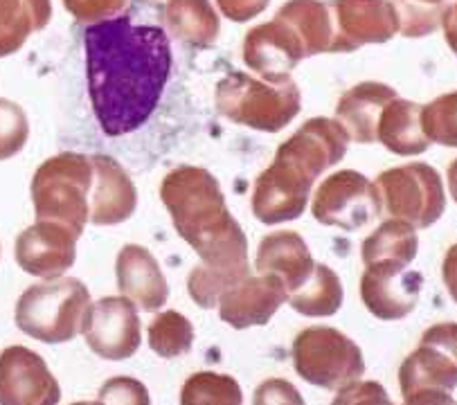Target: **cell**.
I'll return each mask as SVG.
<instances>
[{
    "label": "cell",
    "mask_w": 457,
    "mask_h": 405,
    "mask_svg": "<svg viewBox=\"0 0 457 405\" xmlns=\"http://www.w3.org/2000/svg\"><path fill=\"white\" fill-rule=\"evenodd\" d=\"M99 403L102 405H151L149 390L145 383L131 376L109 378L99 387Z\"/></svg>",
    "instance_id": "cell-34"
},
{
    "label": "cell",
    "mask_w": 457,
    "mask_h": 405,
    "mask_svg": "<svg viewBox=\"0 0 457 405\" xmlns=\"http://www.w3.org/2000/svg\"><path fill=\"white\" fill-rule=\"evenodd\" d=\"M331 405H392V401L381 383L359 378L338 390Z\"/></svg>",
    "instance_id": "cell-36"
},
{
    "label": "cell",
    "mask_w": 457,
    "mask_h": 405,
    "mask_svg": "<svg viewBox=\"0 0 457 405\" xmlns=\"http://www.w3.org/2000/svg\"><path fill=\"white\" fill-rule=\"evenodd\" d=\"M71 405H102L97 401V403H90V401H77V403H71Z\"/></svg>",
    "instance_id": "cell-43"
},
{
    "label": "cell",
    "mask_w": 457,
    "mask_h": 405,
    "mask_svg": "<svg viewBox=\"0 0 457 405\" xmlns=\"http://www.w3.org/2000/svg\"><path fill=\"white\" fill-rule=\"evenodd\" d=\"M29 137V120L25 115L23 106H19L12 99L0 97V161H10Z\"/></svg>",
    "instance_id": "cell-33"
},
{
    "label": "cell",
    "mask_w": 457,
    "mask_h": 405,
    "mask_svg": "<svg viewBox=\"0 0 457 405\" xmlns=\"http://www.w3.org/2000/svg\"><path fill=\"white\" fill-rule=\"evenodd\" d=\"M331 53H353L368 43H386L399 32L392 0H329Z\"/></svg>",
    "instance_id": "cell-12"
},
{
    "label": "cell",
    "mask_w": 457,
    "mask_h": 405,
    "mask_svg": "<svg viewBox=\"0 0 457 405\" xmlns=\"http://www.w3.org/2000/svg\"><path fill=\"white\" fill-rule=\"evenodd\" d=\"M90 293L77 277L32 284L16 302L14 322L25 335L46 344H63L81 334Z\"/></svg>",
    "instance_id": "cell-4"
},
{
    "label": "cell",
    "mask_w": 457,
    "mask_h": 405,
    "mask_svg": "<svg viewBox=\"0 0 457 405\" xmlns=\"http://www.w3.org/2000/svg\"><path fill=\"white\" fill-rule=\"evenodd\" d=\"M284 302H288V291L282 279L275 275H248L221 297L219 316L235 329L264 326Z\"/></svg>",
    "instance_id": "cell-16"
},
{
    "label": "cell",
    "mask_w": 457,
    "mask_h": 405,
    "mask_svg": "<svg viewBox=\"0 0 457 405\" xmlns=\"http://www.w3.org/2000/svg\"><path fill=\"white\" fill-rule=\"evenodd\" d=\"M253 405H307L300 390L284 378H266L253 396Z\"/></svg>",
    "instance_id": "cell-37"
},
{
    "label": "cell",
    "mask_w": 457,
    "mask_h": 405,
    "mask_svg": "<svg viewBox=\"0 0 457 405\" xmlns=\"http://www.w3.org/2000/svg\"><path fill=\"white\" fill-rule=\"evenodd\" d=\"M62 387L43 356L23 344L0 353V405H59Z\"/></svg>",
    "instance_id": "cell-13"
},
{
    "label": "cell",
    "mask_w": 457,
    "mask_h": 405,
    "mask_svg": "<svg viewBox=\"0 0 457 405\" xmlns=\"http://www.w3.org/2000/svg\"><path fill=\"white\" fill-rule=\"evenodd\" d=\"M420 252L417 230L403 221H383L361 245L365 269L405 270Z\"/></svg>",
    "instance_id": "cell-23"
},
{
    "label": "cell",
    "mask_w": 457,
    "mask_h": 405,
    "mask_svg": "<svg viewBox=\"0 0 457 405\" xmlns=\"http://www.w3.org/2000/svg\"><path fill=\"white\" fill-rule=\"evenodd\" d=\"M250 275V269L232 270V269H214V266L201 264L194 266L187 277V291L194 304L201 309H217L221 297L230 288H235L241 279Z\"/></svg>",
    "instance_id": "cell-30"
},
{
    "label": "cell",
    "mask_w": 457,
    "mask_h": 405,
    "mask_svg": "<svg viewBox=\"0 0 457 405\" xmlns=\"http://www.w3.org/2000/svg\"><path fill=\"white\" fill-rule=\"evenodd\" d=\"M255 269L260 275H275L284 282L288 295L307 284L316 261L307 248V241L297 232L282 230L266 235L257 248Z\"/></svg>",
    "instance_id": "cell-20"
},
{
    "label": "cell",
    "mask_w": 457,
    "mask_h": 405,
    "mask_svg": "<svg viewBox=\"0 0 457 405\" xmlns=\"http://www.w3.org/2000/svg\"><path fill=\"white\" fill-rule=\"evenodd\" d=\"M275 19L284 21L302 41L307 57L331 53V16L322 0H288L278 10Z\"/></svg>",
    "instance_id": "cell-26"
},
{
    "label": "cell",
    "mask_w": 457,
    "mask_h": 405,
    "mask_svg": "<svg viewBox=\"0 0 457 405\" xmlns=\"http://www.w3.org/2000/svg\"><path fill=\"white\" fill-rule=\"evenodd\" d=\"M442 28H444V38H446L448 47L457 54V0H455V5L446 7V12H444Z\"/></svg>",
    "instance_id": "cell-41"
},
{
    "label": "cell",
    "mask_w": 457,
    "mask_h": 405,
    "mask_svg": "<svg viewBox=\"0 0 457 405\" xmlns=\"http://www.w3.org/2000/svg\"><path fill=\"white\" fill-rule=\"evenodd\" d=\"M442 277H444V284H446L448 293H451L453 302L457 304V244L451 245L446 257H444Z\"/></svg>",
    "instance_id": "cell-40"
},
{
    "label": "cell",
    "mask_w": 457,
    "mask_h": 405,
    "mask_svg": "<svg viewBox=\"0 0 457 405\" xmlns=\"http://www.w3.org/2000/svg\"><path fill=\"white\" fill-rule=\"evenodd\" d=\"M448 187H451L453 201L457 202V158L451 162V167H448Z\"/></svg>",
    "instance_id": "cell-42"
},
{
    "label": "cell",
    "mask_w": 457,
    "mask_h": 405,
    "mask_svg": "<svg viewBox=\"0 0 457 405\" xmlns=\"http://www.w3.org/2000/svg\"><path fill=\"white\" fill-rule=\"evenodd\" d=\"M162 19L171 37L194 47H210L221 34V21L210 0H167Z\"/></svg>",
    "instance_id": "cell-24"
},
{
    "label": "cell",
    "mask_w": 457,
    "mask_h": 405,
    "mask_svg": "<svg viewBox=\"0 0 457 405\" xmlns=\"http://www.w3.org/2000/svg\"><path fill=\"white\" fill-rule=\"evenodd\" d=\"M383 210L390 219L426 230L442 219L446 194L437 171L426 162H411L383 171L377 178Z\"/></svg>",
    "instance_id": "cell-8"
},
{
    "label": "cell",
    "mask_w": 457,
    "mask_h": 405,
    "mask_svg": "<svg viewBox=\"0 0 457 405\" xmlns=\"http://www.w3.org/2000/svg\"><path fill=\"white\" fill-rule=\"evenodd\" d=\"M269 3L270 0H217V5L223 12V16L235 21V23H248V21H253L269 7Z\"/></svg>",
    "instance_id": "cell-38"
},
{
    "label": "cell",
    "mask_w": 457,
    "mask_h": 405,
    "mask_svg": "<svg viewBox=\"0 0 457 405\" xmlns=\"http://www.w3.org/2000/svg\"><path fill=\"white\" fill-rule=\"evenodd\" d=\"M161 198L180 239L214 269L244 270L248 264V239L226 205L219 180L205 167L183 165L161 183Z\"/></svg>",
    "instance_id": "cell-2"
},
{
    "label": "cell",
    "mask_w": 457,
    "mask_h": 405,
    "mask_svg": "<svg viewBox=\"0 0 457 405\" xmlns=\"http://www.w3.org/2000/svg\"><path fill=\"white\" fill-rule=\"evenodd\" d=\"M424 106L411 99H392L383 109L377 127V140L396 156H420L430 146L421 127Z\"/></svg>",
    "instance_id": "cell-22"
},
{
    "label": "cell",
    "mask_w": 457,
    "mask_h": 405,
    "mask_svg": "<svg viewBox=\"0 0 457 405\" xmlns=\"http://www.w3.org/2000/svg\"><path fill=\"white\" fill-rule=\"evenodd\" d=\"M396 97L399 93L392 86L381 84V81H363L340 95L336 120L343 124L349 140L359 145H372L377 142V127L383 109Z\"/></svg>",
    "instance_id": "cell-21"
},
{
    "label": "cell",
    "mask_w": 457,
    "mask_h": 405,
    "mask_svg": "<svg viewBox=\"0 0 457 405\" xmlns=\"http://www.w3.org/2000/svg\"><path fill=\"white\" fill-rule=\"evenodd\" d=\"M93 161V189L88 208L90 223L95 226H118L131 219L137 205V189L131 176L111 156H90Z\"/></svg>",
    "instance_id": "cell-18"
},
{
    "label": "cell",
    "mask_w": 457,
    "mask_h": 405,
    "mask_svg": "<svg viewBox=\"0 0 457 405\" xmlns=\"http://www.w3.org/2000/svg\"><path fill=\"white\" fill-rule=\"evenodd\" d=\"M302 59H307V50L297 34L279 19L257 25L244 38L245 66L270 84L291 79V72Z\"/></svg>",
    "instance_id": "cell-14"
},
{
    "label": "cell",
    "mask_w": 457,
    "mask_h": 405,
    "mask_svg": "<svg viewBox=\"0 0 457 405\" xmlns=\"http://www.w3.org/2000/svg\"><path fill=\"white\" fill-rule=\"evenodd\" d=\"M293 368L302 381L325 390H343L365 374L363 351L334 326H309L293 340Z\"/></svg>",
    "instance_id": "cell-7"
},
{
    "label": "cell",
    "mask_w": 457,
    "mask_h": 405,
    "mask_svg": "<svg viewBox=\"0 0 457 405\" xmlns=\"http://www.w3.org/2000/svg\"><path fill=\"white\" fill-rule=\"evenodd\" d=\"M194 326L183 313L162 311L149 325V347L161 359H179L192 351Z\"/></svg>",
    "instance_id": "cell-29"
},
{
    "label": "cell",
    "mask_w": 457,
    "mask_h": 405,
    "mask_svg": "<svg viewBox=\"0 0 457 405\" xmlns=\"http://www.w3.org/2000/svg\"><path fill=\"white\" fill-rule=\"evenodd\" d=\"M180 405H244V392L235 376L196 372L180 390Z\"/></svg>",
    "instance_id": "cell-28"
},
{
    "label": "cell",
    "mask_w": 457,
    "mask_h": 405,
    "mask_svg": "<svg viewBox=\"0 0 457 405\" xmlns=\"http://www.w3.org/2000/svg\"><path fill=\"white\" fill-rule=\"evenodd\" d=\"M424 275L417 270L365 269L361 275V300L378 320H401L415 311Z\"/></svg>",
    "instance_id": "cell-17"
},
{
    "label": "cell",
    "mask_w": 457,
    "mask_h": 405,
    "mask_svg": "<svg viewBox=\"0 0 457 405\" xmlns=\"http://www.w3.org/2000/svg\"><path fill=\"white\" fill-rule=\"evenodd\" d=\"M312 212L322 226L353 232L377 221L383 212L381 194L377 185L359 171H336L318 185Z\"/></svg>",
    "instance_id": "cell-9"
},
{
    "label": "cell",
    "mask_w": 457,
    "mask_h": 405,
    "mask_svg": "<svg viewBox=\"0 0 457 405\" xmlns=\"http://www.w3.org/2000/svg\"><path fill=\"white\" fill-rule=\"evenodd\" d=\"M214 106L230 122L253 131L278 133L297 118L302 95L293 79L270 84L245 72H230L217 84Z\"/></svg>",
    "instance_id": "cell-6"
},
{
    "label": "cell",
    "mask_w": 457,
    "mask_h": 405,
    "mask_svg": "<svg viewBox=\"0 0 457 405\" xmlns=\"http://www.w3.org/2000/svg\"><path fill=\"white\" fill-rule=\"evenodd\" d=\"M93 176V161L84 153L63 151L47 158L34 171L29 189L38 221L59 223L79 239L90 219L88 198Z\"/></svg>",
    "instance_id": "cell-3"
},
{
    "label": "cell",
    "mask_w": 457,
    "mask_h": 405,
    "mask_svg": "<svg viewBox=\"0 0 457 405\" xmlns=\"http://www.w3.org/2000/svg\"><path fill=\"white\" fill-rule=\"evenodd\" d=\"M401 394L417 390H446L457 387V322H442L421 335L420 347L399 368Z\"/></svg>",
    "instance_id": "cell-10"
},
{
    "label": "cell",
    "mask_w": 457,
    "mask_h": 405,
    "mask_svg": "<svg viewBox=\"0 0 457 405\" xmlns=\"http://www.w3.org/2000/svg\"><path fill=\"white\" fill-rule=\"evenodd\" d=\"M86 81L93 113L109 137L149 122L170 81L171 43L162 28L113 16L86 28Z\"/></svg>",
    "instance_id": "cell-1"
},
{
    "label": "cell",
    "mask_w": 457,
    "mask_h": 405,
    "mask_svg": "<svg viewBox=\"0 0 457 405\" xmlns=\"http://www.w3.org/2000/svg\"><path fill=\"white\" fill-rule=\"evenodd\" d=\"M325 174V167L304 149L284 140L278 146L270 167H266L255 180L250 208L257 221L264 226H278L295 221L304 214L309 194L316 180Z\"/></svg>",
    "instance_id": "cell-5"
},
{
    "label": "cell",
    "mask_w": 457,
    "mask_h": 405,
    "mask_svg": "<svg viewBox=\"0 0 457 405\" xmlns=\"http://www.w3.org/2000/svg\"><path fill=\"white\" fill-rule=\"evenodd\" d=\"M14 257L28 275L54 279L75 266L77 236L59 223L37 221L19 235Z\"/></svg>",
    "instance_id": "cell-15"
},
{
    "label": "cell",
    "mask_w": 457,
    "mask_h": 405,
    "mask_svg": "<svg viewBox=\"0 0 457 405\" xmlns=\"http://www.w3.org/2000/svg\"><path fill=\"white\" fill-rule=\"evenodd\" d=\"M90 351L104 360H127L140 349L142 325L129 297L111 295L90 304L81 326Z\"/></svg>",
    "instance_id": "cell-11"
},
{
    "label": "cell",
    "mask_w": 457,
    "mask_h": 405,
    "mask_svg": "<svg viewBox=\"0 0 457 405\" xmlns=\"http://www.w3.org/2000/svg\"><path fill=\"white\" fill-rule=\"evenodd\" d=\"M288 304L300 316L329 318L343 307V284L340 277L325 264H316L312 277L302 288L288 295Z\"/></svg>",
    "instance_id": "cell-27"
},
{
    "label": "cell",
    "mask_w": 457,
    "mask_h": 405,
    "mask_svg": "<svg viewBox=\"0 0 457 405\" xmlns=\"http://www.w3.org/2000/svg\"><path fill=\"white\" fill-rule=\"evenodd\" d=\"M421 127L430 142L457 149V90L439 95L421 109Z\"/></svg>",
    "instance_id": "cell-32"
},
{
    "label": "cell",
    "mask_w": 457,
    "mask_h": 405,
    "mask_svg": "<svg viewBox=\"0 0 457 405\" xmlns=\"http://www.w3.org/2000/svg\"><path fill=\"white\" fill-rule=\"evenodd\" d=\"M403 399L405 401L401 405H457L451 392L446 390H417Z\"/></svg>",
    "instance_id": "cell-39"
},
{
    "label": "cell",
    "mask_w": 457,
    "mask_h": 405,
    "mask_svg": "<svg viewBox=\"0 0 457 405\" xmlns=\"http://www.w3.org/2000/svg\"><path fill=\"white\" fill-rule=\"evenodd\" d=\"M118 288L145 311H161L170 300V284L156 257L145 245L129 244L115 261Z\"/></svg>",
    "instance_id": "cell-19"
},
{
    "label": "cell",
    "mask_w": 457,
    "mask_h": 405,
    "mask_svg": "<svg viewBox=\"0 0 457 405\" xmlns=\"http://www.w3.org/2000/svg\"><path fill=\"white\" fill-rule=\"evenodd\" d=\"M448 0H392L399 16V32L408 38L433 34L442 25Z\"/></svg>",
    "instance_id": "cell-31"
},
{
    "label": "cell",
    "mask_w": 457,
    "mask_h": 405,
    "mask_svg": "<svg viewBox=\"0 0 457 405\" xmlns=\"http://www.w3.org/2000/svg\"><path fill=\"white\" fill-rule=\"evenodd\" d=\"M53 19L50 0H0V59L19 53Z\"/></svg>",
    "instance_id": "cell-25"
},
{
    "label": "cell",
    "mask_w": 457,
    "mask_h": 405,
    "mask_svg": "<svg viewBox=\"0 0 457 405\" xmlns=\"http://www.w3.org/2000/svg\"><path fill=\"white\" fill-rule=\"evenodd\" d=\"M127 3L129 0H63V7L75 21L93 25L99 21L113 19L127 7Z\"/></svg>",
    "instance_id": "cell-35"
}]
</instances>
